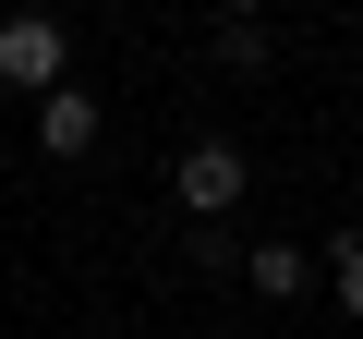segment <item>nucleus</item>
I'll use <instances>...</instances> for the list:
<instances>
[{"label": "nucleus", "mask_w": 363, "mask_h": 339, "mask_svg": "<svg viewBox=\"0 0 363 339\" xmlns=\"http://www.w3.org/2000/svg\"><path fill=\"white\" fill-rule=\"evenodd\" d=\"M242 182H255V170H242L230 133H194V145H182V170H169V194H182V218H194V230H218V218L242 206Z\"/></svg>", "instance_id": "f257e3e1"}, {"label": "nucleus", "mask_w": 363, "mask_h": 339, "mask_svg": "<svg viewBox=\"0 0 363 339\" xmlns=\"http://www.w3.org/2000/svg\"><path fill=\"white\" fill-rule=\"evenodd\" d=\"M0 85H13V97L73 85V37H61V13H0Z\"/></svg>", "instance_id": "f03ea898"}, {"label": "nucleus", "mask_w": 363, "mask_h": 339, "mask_svg": "<svg viewBox=\"0 0 363 339\" xmlns=\"http://www.w3.org/2000/svg\"><path fill=\"white\" fill-rule=\"evenodd\" d=\"M37 145H49V157H97V97H85V85H49V97H37Z\"/></svg>", "instance_id": "7ed1b4c3"}, {"label": "nucleus", "mask_w": 363, "mask_h": 339, "mask_svg": "<svg viewBox=\"0 0 363 339\" xmlns=\"http://www.w3.org/2000/svg\"><path fill=\"white\" fill-rule=\"evenodd\" d=\"M242 279H255L267 303H315V279H327V255H303V243H255V255H242Z\"/></svg>", "instance_id": "20e7f679"}, {"label": "nucleus", "mask_w": 363, "mask_h": 339, "mask_svg": "<svg viewBox=\"0 0 363 339\" xmlns=\"http://www.w3.org/2000/svg\"><path fill=\"white\" fill-rule=\"evenodd\" d=\"M327 291H339V315L363 327V243H351V230H327Z\"/></svg>", "instance_id": "39448f33"}, {"label": "nucleus", "mask_w": 363, "mask_h": 339, "mask_svg": "<svg viewBox=\"0 0 363 339\" xmlns=\"http://www.w3.org/2000/svg\"><path fill=\"white\" fill-rule=\"evenodd\" d=\"M218 73H267V25H218Z\"/></svg>", "instance_id": "423d86ee"}, {"label": "nucleus", "mask_w": 363, "mask_h": 339, "mask_svg": "<svg viewBox=\"0 0 363 339\" xmlns=\"http://www.w3.org/2000/svg\"><path fill=\"white\" fill-rule=\"evenodd\" d=\"M279 13V0H218V25H267Z\"/></svg>", "instance_id": "0eeeda50"}]
</instances>
